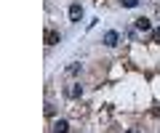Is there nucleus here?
I'll return each instance as SVG.
<instances>
[{"label": "nucleus", "mask_w": 160, "mask_h": 133, "mask_svg": "<svg viewBox=\"0 0 160 133\" xmlns=\"http://www.w3.org/2000/svg\"><path fill=\"white\" fill-rule=\"evenodd\" d=\"M80 19H83V6H80V3H72V6H69V21L80 24Z\"/></svg>", "instance_id": "1"}, {"label": "nucleus", "mask_w": 160, "mask_h": 133, "mask_svg": "<svg viewBox=\"0 0 160 133\" xmlns=\"http://www.w3.org/2000/svg\"><path fill=\"white\" fill-rule=\"evenodd\" d=\"M120 43V35L118 32H115V29H107V32H104V45H109V48H115Z\"/></svg>", "instance_id": "2"}, {"label": "nucleus", "mask_w": 160, "mask_h": 133, "mask_svg": "<svg viewBox=\"0 0 160 133\" xmlns=\"http://www.w3.org/2000/svg\"><path fill=\"white\" fill-rule=\"evenodd\" d=\"M133 27H136L139 32H149V29H152V21H149L147 16H139L136 21H133Z\"/></svg>", "instance_id": "3"}, {"label": "nucleus", "mask_w": 160, "mask_h": 133, "mask_svg": "<svg viewBox=\"0 0 160 133\" xmlns=\"http://www.w3.org/2000/svg\"><path fill=\"white\" fill-rule=\"evenodd\" d=\"M64 96H67V98H80V96H83V85H80V83L69 85L67 91H64Z\"/></svg>", "instance_id": "4"}, {"label": "nucleus", "mask_w": 160, "mask_h": 133, "mask_svg": "<svg viewBox=\"0 0 160 133\" xmlns=\"http://www.w3.org/2000/svg\"><path fill=\"white\" fill-rule=\"evenodd\" d=\"M59 40H62V35H59L56 29H46V45H56Z\"/></svg>", "instance_id": "5"}, {"label": "nucleus", "mask_w": 160, "mask_h": 133, "mask_svg": "<svg viewBox=\"0 0 160 133\" xmlns=\"http://www.w3.org/2000/svg\"><path fill=\"white\" fill-rule=\"evenodd\" d=\"M69 131V122L67 120H56L53 122V133H67Z\"/></svg>", "instance_id": "6"}, {"label": "nucleus", "mask_w": 160, "mask_h": 133, "mask_svg": "<svg viewBox=\"0 0 160 133\" xmlns=\"http://www.w3.org/2000/svg\"><path fill=\"white\" fill-rule=\"evenodd\" d=\"M120 6H123V8H136L139 0H120Z\"/></svg>", "instance_id": "7"}, {"label": "nucleus", "mask_w": 160, "mask_h": 133, "mask_svg": "<svg viewBox=\"0 0 160 133\" xmlns=\"http://www.w3.org/2000/svg\"><path fill=\"white\" fill-rule=\"evenodd\" d=\"M152 40H155V43H160V29H158V32L152 35Z\"/></svg>", "instance_id": "8"}, {"label": "nucleus", "mask_w": 160, "mask_h": 133, "mask_svg": "<svg viewBox=\"0 0 160 133\" xmlns=\"http://www.w3.org/2000/svg\"><path fill=\"white\" fill-rule=\"evenodd\" d=\"M126 133H139V131H136V128H128V131H126Z\"/></svg>", "instance_id": "9"}]
</instances>
